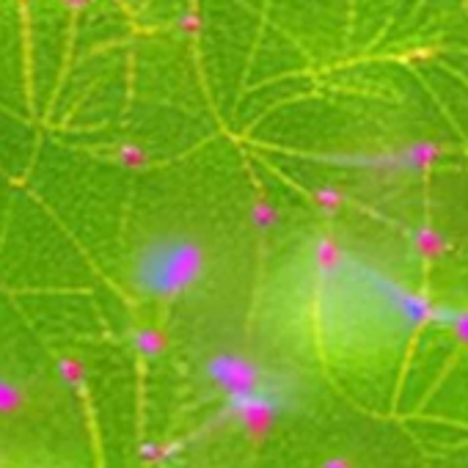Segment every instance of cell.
<instances>
[{"instance_id":"obj_5","label":"cell","mask_w":468,"mask_h":468,"mask_svg":"<svg viewBox=\"0 0 468 468\" xmlns=\"http://www.w3.org/2000/svg\"><path fill=\"white\" fill-rule=\"evenodd\" d=\"M61 4H64L67 9H86L89 4H94V0H61Z\"/></svg>"},{"instance_id":"obj_3","label":"cell","mask_w":468,"mask_h":468,"mask_svg":"<svg viewBox=\"0 0 468 468\" xmlns=\"http://www.w3.org/2000/svg\"><path fill=\"white\" fill-rule=\"evenodd\" d=\"M179 28H182V34L196 37V34L201 31V17H198V15H185V17L179 20Z\"/></svg>"},{"instance_id":"obj_4","label":"cell","mask_w":468,"mask_h":468,"mask_svg":"<svg viewBox=\"0 0 468 468\" xmlns=\"http://www.w3.org/2000/svg\"><path fill=\"white\" fill-rule=\"evenodd\" d=\"M452 331L463 339H468V312H457L452 320Z\"/></svg>"},{"instance_id":"obj_2","label":"cell","mask_w":468,"mask_h":468,"mask_svg":"<svg viewBox=\"0 0 468 468\" xmlns=\"http://www.w3.org/2000/svg\"><path fill=\"white\" fill-rule=\"evenodd\" d=\"M207 378L215 383L226 399H246V397H279L287 399L282 380L271 375L260 361L240 353H220L207 364Z\"/></svg>"},{"instance_id":"obj_1","label":"cell","mask_w":468,"mask_h":468,"mask_svg":"<svg viewBox=\"0 0 468 468\" xmlns=\"http://www.w3.org/2000/svg\"><path fill=\"white\" fill-rule=\"evenodd\" d=\"M207 273V251L185 234H163L133 257V287L146 298H179L198 287Z\"/></svg>"}]
</instances>
